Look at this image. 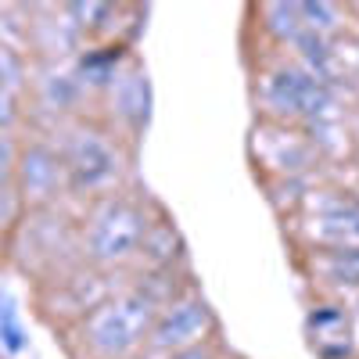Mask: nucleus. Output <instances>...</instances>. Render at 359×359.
Masks as SVG:
<instances>
[{
    "instance_id": "f257e3e1",
    "label": "nucleus",
    "mask_w": 359,
    "mask_h": 359,
    "mask_svg": "<svg viewBox=\"0 0 359 359\" xmlns=\"http://www.w3.org/2000/svg\"><path fill=\"white\" fill-rule=\"evenodd\" d=\"M158 313L144 294H123L115 302H101L79 323V338L90 359H130L151 334Z\"/></svg>"
},
{
    "instance_id": "f03ea898",
    "label": "nucleus",
    "mask_w": 359,
    "mask_h": 359,
    "mask_svg": "<svg viewBox=\"0 0 359 359\" xmlns=\"http://www.w3.org/2000/svg\"><path fill=\"white\" fill-rule=\"evenodd\" d=\"M212 331V316L201 302H172L169 309L158 313L151 334H147V345L155 352H187L198 348L205 341V334Z\"/></svg>"
},
{
    "instance_id": "7ed1b4c3",
    "label": "nucleus",
    "mask_w": 359,
    "mask_h": 359,
    "mask_svg": "<svg viewBox=\"0 0 359 359\" xmlns=\"http://www.w3.org/2000/svg\"><path fill=\"white\" fill-rule=\"evenodd\" d=\"M140 237H144V223L133 208L130 205H108L94 219V226H90V255L104 266L123 262L126 255H133Z\"/></svg>"
},
{
    "instance_id": "20e7f679",
    "label": "nucleus",
    "mask_w": 359,
    "mask_h": 359,
    "mask_svg": "<svg viewBox=\"0 0 359 359\" xmlns=\"http://www.w3.org/2000/svg\"><path fill=\"white\" fill-rule=\"evenodd\" d=\"M72 172L83 180L86 187H101L115 176V162L111 151L97 140V137H83L76 144V155H72Z\"/></svg>"
},
{
    "instance_id": "39448f33",
    "label": "nucleus",
    "mask_w": 359,
    "mask_h": 359,
    "mask_svg": "<svg viewBox=\"0 0 359 359\" xmlns=\"http://www.w3.org/2000/svg\"><path fill=\"white\" fill-rule=\"evenodd\" d=\"M22 172H25V187H29V191H50L54 176H57V165L50 162L47 151H29Z\"/></svg>"
},
{
    "instance_id": "423d86ee",
    "label": "nucleus",
    "mask_w": 359,
    "mask_h": 359,
    "mask_svg": "<svg viewBox=\"0 0 359 359\" xmlns=\"http://www.w3.org/2000/svg\"><path fill=\"white\" fill-rule=\"evenodd\" d=\"M169 359H212V355H208V348H187V352H176V355H169Z\"/></svg>"
},
{
    "instance_id": "0eeeda50",
    "label": "nucleus",
    "mask_w": 359,
    "mask_h": 359,
    "mask_svg": "<svg viewBox=\"0 0 359 359\" xmlns=\"http://www.w3.org/2000/svg\"><path fill=\"white\" fill-rule=\"evenodd\" d=\"M0 123H8V97L0 94Z\"/></svg>"
},
{
    "instance_id": "6e6552de",
    "label": "nucleus",
    "mask_w": 359,
    "mask_h": 359,
    "mask_svg": "<svg viewBox=\"0 0 359 359\" xmlns=\"http://www.w3.org/2000/svg\"><path fill=\"white\" fill-rule=\"evenodd\" d=\"M4 216H8V198L0 194V219H4Z\"/></svg>"
}]
</instances>
